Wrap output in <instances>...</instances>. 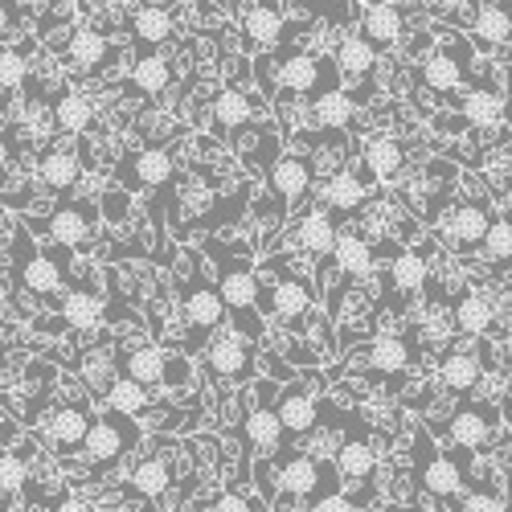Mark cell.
Wrapping results in <instances>:
<instances>
[{
  "label": "cell",
  "instance_id": "35",
  "mask_svg": "<svg viewBox=\"0 0 512 512\" xmlns=\"http://www.w3.org/2000/svg\"><path fill=\"white\" fill-rule=\"evenodd\" d=\"M422 488L435 496H455L463 488V467L451 455H431L422 459Z\"/></svg>",
  "mask_w": 512,
  "mask_h": 512
},
{
  "label": "cell",
  "instance_id": "49",
  "mask_svg": "<svg viewBox=\"0 0 512 512\" xmlns=\"http://www.w3.org/2000/svg\"><path fill=\"white\" fill-rule=\"evenodd\" d=\"M312 512H357V504H353V496H345V492H328V496H320V500L312 504Z\"/></svg>",
  "mask_w": 512,
  "mask_h": 512
},
{
  "label": "cell",
  "instance_id": "30",
  "mask_svg": "<svg viewBox=\"0 0 512 512\" xmlns=\"http://www.w3.org/2000/svg\"><path fill=\"white\" fill-rule=\"evenodd\" d=\"M377 58H381V54L369 46L361 33H349V37L336 46V58H332V62H336L340 74H349V78H369L373 66H377Z\"/></svg>",
  "mask_w": 512,
  "mask_h": 512
},
{
  "label": "cell",
  "instance_id": "52",
  "mask_svg": "<svg viewBox=\"0 0 512 512\" xmlns=\"http://www.w3.org/2000/svg\"><path fill=\"white\" fill-rule=\"evenodd\" d=\"M504 205H508V209H512V185H508V189H504Z\"/></svg>",
  "mask_w": 512,
  "mask_h": 512
},
{
  "label": "cell",
  "instance_id": "22",
  "mask_svg": "<svg viewBox=\"0 0 512 512\" xmlns=\"http://www.w3.org/2000/svg\"><path fill=\"white\" fill-rule=\"evenodd\" d=\"M312 177L316 173H312V164L304 160V152H283L275 160V168H271V193L279 201H300L308 193Z\"/></svg>",
  "mask_w": 512,
  "mask_h": 512
},
{
  "label": "cell",
  "instance_id": "32",
  "mask_svg": "<svg viewBox=\"0 0 512 512\" xmlns=\"http://www.w3.org/2000/svg\"><path fill=\"white\" fill-rule=\"evenodd\" d=\"M336 267H340V275H349V279H357V275H365L373 263H377V246L369 242V238H361V234H340V242H336Z\"/></svg>",
  "mask_w": 512,
  "mask_h": 512
},
{
  "label": "cell",
  "instance_id": "17",
  "mask_svg": "<svg viewBox=\"0 0 512 512\" xmlns=\"http://www.w3.org/2000/svg\"><path fill=\"white\" fill-rule=\"evenodd\" d=\"M406 29V9L402 5H369L361 9V37L377 54H390Z\"/></svg>",
  "mask_w": 512,
  "mask_h": 512
},
{
  "label": "cell",
  "instance_id": "43",
  "mask_svg": "<svg viewBox=\"0 0 512 512\" xmlns=\"http://www.w3.org/2000/svg\"><path fill=\"white\" fill-rule=\"evenodd\" d=\"M390 279H394V287H398V291L414 295V291H422V287H426L431 271H426V259H422L418 250H402L398 259H394V267H390Z\"/></svg>",
  "mask_w": 512,
  "mask_h": 512
},
{
  "label": "cell",
  "instance_id": "5",
  "mask_svg": "<svg viewBox=\"0 0 512 512\" xmlns=\"http://www.w3.org/2000/svg\"><path fill=\"white\" fill-rule=\"evenodd\" d=\"M46 238L50 242H58V246H82L87 250L91 242H95V209L87 205V201H66V205H58L50 218H46Z\"/></svg>",
  "mask_w": 512,
  "mask_h": 512
},
{
  "label": "cell",
  "instance_id": "7",
  "mask_svg": "<svg viewBox=\"0 0 512 512\" xmlns=\"http://www.w3.org/2000/svg\"><path fill=\"white\" fill-rule=\"evenodd\" d=\"M136 439H140V435H136L132 418L107 410V414H99L95 426H91V435H87V455L99 459V463H115V459H119L127 447H132Z\"/></svg>",
  "mask_w": 512,
  "mask_h": 512
},
{
  "label": "cell",
  "instance_id": "2",
  "mask_svg": "<svg viewBox=\"0 0 512 512\" xmlns=\"http://www.w3.org/2000/svg\"><path fill=\"white\" fill-rule=\"evenodd\" d=\"M320 304V295L308 279H295L287 271H275V283L267 279L263 287V316H275V320H287V324H300L308 320V312Z\"/></svg>",
  "mask_w": 512,
  "mask_h": 512
},
{
  "label": "cell",
  "instance_id": "26",
  "mask_svg": "<svg viewBox=\"0 0 512 512\" xmlns=\"http://www.w3.org/2000/svg\"><path fill=\"white\" fill-rule=\"evenodd\" d=\"M459 115H463L467 127H480V132H488V127H496L508 111H504V99L480 82V87H472V91L459 99Z\"/></svg>",
  "mask_w": 512,
  "mask_h": 512
},
{
  "label": "cell",
  "instance_id": "46",
  "mask_svg": "<svg viewBox=\"0 0 512 512\" xmlns=\"http://www.w3.org/2000/svg\"><path fill=\"white\" fill-rule=\"evenodd\" d=\"M25 484H29V467H25V459L13 455V451L5 447V455H0V488H5V500L21 496Z\"/></svg>",
  "mask_w": 512,
  "mask_h": 512
},
{
  "label": "cell",
  "instance_id": "6",
  "mask_svg": "<svg viewBox=\"0 0 512 512\" xmlns=\"http://www.w3.org/2000/svg\"><path fill=\"white\" fill-rule=\"evenodd\" d=\"M492 222H496V218L488 213V205L463 201V205L451 209V218H447V226H443V242L455 246V250H476V246L488 242Z\"/></svg>",
  "mask_w": 512,
  "mask_h": 512
},
{
  "label": "cell",
  "instance_id": "29",
  "mask_svg": "<svg viewBox=\"0 0 512 512\" xmlns=\"http://www.w3.org/2000/svg\"><path fill=\"white\" fill-rule=\"evenodd\" d=\"M50 111H54V127L62 136H82L95 123V103L87 95H78V91H62Z\"/></svg>",
  "mask_w": 512,
  "mask_h": 512
},
{
  "label": "cell",
  "instance_id": "44",
  "mask_svg": "<svg viewBox=\"0 0 512 512\" xmlns=\"http://www.w3.org/2000/svg\"><path fill=\"white\" fill-rule=\"evenodd\" d=\"M29 82V62L17 46H5V54H0V87H5V103L9 95H17L21 87Z\"/></svg>",
  "mask_w": 512,
  "mask_h": 512
},
{
  "label": "cell",
  "instance_id": "33",
  "mask_svg": "<svg viewBox=\"0 0 512 512\" xmlns=\"http://www.w3.org/2000/svg\"><path fill=\"white\" fill-rule=\"evenodd\" d=\"M373 467H377V451H373V443L369 439H345L336 447V472L345 476V480H365V476H373Z\"/></svg>",
  "mask_w": 512,
  "mask_h": 512
},
{
  "label": "cell",
  "instance_id": "20",
  "mask_svg": "<svg viewBox=\"0 0 512 512\" xmlns=\"http://www.w3.org/2000/svg\"><path fill=\"white\" fill-rule=\"evenodd\" d=\"M283 33H287L283 9H275V5H246V13H242V37H246L250 50H259V54L275 50L279 41H283Z\"/></svg>",
  "mask_w": 512,
  "mask_h": 512
},
{
  "label": "cell",
  "instance_id": "47",
  "mask_svg": "<svg viewBox=\"0 0 512 512\" xmlns=\"http://www.w3.org/2000/svg\"><path fill=\"white\" fill-rule=\"evenodd\" d=\"M459 512H504V500L492 496V492H472L459 504Z\"/></svg>",
  "mask_w": 512,
  "mask_h": 512
},
{
  "label": "cell",
  "instance_id": "36",
  "mask_svg": "<svg viewBox=\"0 0 512 512\" xmlns=\"http://www.w3.org/2000/svg\"><path fill=\"white\" fill-rule=\"evenodd\" d=\"M410 345H406V336H398V332H381L373 345H369V365L377 369V373H402L406 365H410Z\"/></svg>",
  "mask_w": 512,
  "mask_h": 512
},
{
  "label": "cell",
  "instance_id": "34",
  "mask_svg": "<svg viewBox=\"0 0 512 512\" xmlns=\"http://www.w3.org/2000/svg\"><path fill=\"white\" fill-rule=\"evenodd\" d=\"M254 111L259 107H250V95H242L238 87H226L218 99H213V123H218V132H242V127L254 119Z\"/></svg>",
  "mask_w": 512,
  "mask_h": 512
},
{
  "label": "cell",
  "instance_id": "40",
  "mask_svg": "<svg viewBox=\"0 0 512 512\" xmlns=\"http://www.w3.org/2000/svg\"><path fill=\"white\" fill-rule=\"evenodd\" d=\"M316 123L324 127V132H345V127L353 123L357 115V99L345 95V91H328L324 99H316Z\"/></svg>",
  "mask_w": 512,
  "mask_h": 512
},
{
  "label": "cell",
  "instance_id": "14",
  "mask_svg": "<svg viewBox=\"0 0 512 512\" xmlns=\"http://www.w3.org/2000/svg\"><path fill=\"white\" fill-rule=\"evenodd\" d=\"M279 492L283 496H328L324 492V467L312 459V455H300V451H287L279 459Z\"/></svg>",
  "mask_w": 512,
  "mask_h": 512
},
{
  "label": "cell",
  "instance_id": "45",
  "mask_svg": "<svg viewBox=\"0 0 512 512\" xmlns=\"http://www.w3.org/2000/svg\"><path fill=\"white\" fill-rule=\"evenodd\" d=\"M484 254L492 263H512V209L492 222V234L484 242Z\"/></svg>",
  "mask_w": 512,
  "mask_h": 512
},
{
  "label": "cell",
  "instance_id": "50",
  "mask_svg": "<svg viewBox=\"0 0 512 512\" xmlns=\"http://www.w3.org/2000/svg\"><path fill=\"white\" fill-rule=\"evenodd\" d=\"M50 512H91V504L82 500V496H74V492H66V496H58L54 500V508Z\"/></svg>",
  "mask_w": 512,
  "mask_h": 512
},
{
  "label": "cell",
  "instance_id": "11",
  "mask_svg": "<svg viewBox=\"0 0 512 512\" xmlns=\"http://www.w3.org/2000/svg\"><path fill=\"white\" fill-rule=\"evenodd\" d=\"M328 70V62H320V58H312V54H291L283 66H279V82L287 91H304V95H312V99H324L328 91H336V78L332 74H324Z\"/></svg>",
  "mask_w": 512,
  "mask_h": 512
},
{
  "label": "cell",
  "instance_id": "23",
  "mask_svg": "<svg viewBox=\"0 0 512 512\" xmlns=\"http://www.w3.org/2000/svg\"><path fill=\"white\" fill-rule=\"evenodd\" d=\"M365 205V177L357 168H345V173H336L332 181H324V209L336 213V218H353L361 213Z\"/></svg>",
  "mask_w": 512,
  "mask_h": 512
},
{
  "label": "cell",
  "instance_id": "4",
  "mask_svg": "<svg viewBox=\"0 0 512 512\" xmlns=\"http://www.w3.org/2000/svg\"><path fill=\"white\" fill-rule=\"evenodd\" d=\"M17 283L21 287H29L33 295H41V300H50V295L58 291V283H62V271H58V263L50 259V254H41L33 242H29V234L25 230H17Z\"/></svg>",
  "mask_w": 512,
  "mask_h": 512
},
{
  "label": "cell",
  "instance_id": "48",
  "mask_svg": "<svg viewBox=\"0 0 512 512\" xmlns=\"http://www.w3.org/2000/svg\"><path fill=\"white\" fill-rule=\"evenodd\" d=\"M213 512H254V504H250V496L246 492H222L218 500H213Z\"/></svg>",
  "mask_w": 512,
  "mask_h": 512
},
{
  "label": "cell",
  "instance_id": "16",
  "mask_svg": "<svg viewBox=\"0 0 512 512\" xmlns=\"http://www.w3.org/2000/svg\"><path fill=\"white\" fill-rule=\"evenodd\" d=\"M287 238L300 246V250L316 254V259H328V254H336L340 230H336V222H332L328 209H312V213H304V218L287 230Z\"/></svg>",
  "mask_w": 512,
  "mask_h": 512
},
{
  "label": "cell",
  "instance_id": "18",
  "mask_svg": "<svg viewBox=\"0 0 512 512\" xmlns=\"http://www.w3.org/2000/svg\"><path fill=\"white\" fill-rule=\"evenodd\" d=\"M177 29V17L168 13V5H132L127 9V33H132L136 46L160 50Z\"/></svg>",
  "mask_w": 512,
  "mask_h": 512
},
{
  "label": "cell",
  "instance_id": "53",
  "mask_svg": "<svg viewBox=\"0 0 512 512\" xmlns=\"http://www.w3.org/2000/svg\"><path fill=\"white\" fill-rule=\"evenodd\" d=\"M500 414H508V418H512V398H508V406H504V410H500Z\"/></svg>",
  "mask_w": 512,
  "mask_h": 512
},
{
  "label": "cell",
  "instance_id": "24",
  "mask_svg": "<svg viewBox=\"0 0 512 512\" xmlns=\"http://www.w3.org/2000/svg\"><path fill=\"white\" fill-rule=\"evenodd\" d=\"M467 74H472V58H463L459 50H447V46L435 50L422 66V82L431 91H455Z\"/></svg>",
  "mask_w": 512,
  "mask_h": 512
},
{
  "label": "cell",
  "instance_id": "28",
  "mask_svg": "<svg viewBox=\"0 0 512 512\" xmlns=\"http://www.w3.org/2000/svg\"><path fill=\"white\" fill-rule=\"evenodd\" d=\"M66 58L78 66V70H99L107 58H111V41H107V33H99V29H74L70 37H66Z\"/></svg>",
  "mask_w": 512,
  "mask_h": 512
},
{
  "label": "cell",
  "instance_id": "1",
  "mask_svg": "<svg viewBox=\"0 0 512 512\" xmlns=\"http://www.w3.org/2000/svg\"><path fill=\"white\" fill-rule=\"evenodd\" d=\"M218 291H222V300H226V312H234V320H238V336L259 340L263 336V316H254V304L263 300L259 275H254L246 263L222 259V267H218Z\"/></svg>",
  "mask_w": 512,
  "mask_h": 512
},
{
  "label": "cell",
  "instance_id": "27",
  "mask_svg": "<svg viewBox=\"0 0 512 512\" xmlns=\"http://www.w3.org/2000/svg\"><path fill=\"white\" fill-rule=\"evenodd\" d=\"M480 373H484L480 353H467V349L447 353L443 365H439V377H443V386H447L451 394H472V390L480 386Z\"/></svg>",
  "mask_w": 512,
  "mask_h": 512
},
{
  "label": "cell",
  "instance_id": "21",
  "mask_svg": "<svg viewBox=\"0 0 512 512\" xmlns=\"http://www.w3.org/2000/svg\"><path fill=\"white\" fill-rule=\"evenodd\" d=\"M472 37L484 54H500L512 41V5H476Z\"/></svg>",
  "mask_w": 512,
  "mask_h": 512
},
{
  "label": "cell",
  "instance_id": "15",
  "mask_svg": "<svg viewBox=\"0 0 512 512\" xmlns=\"http://www.w3.org/2000/svg\"><path fill=\"white\" fill-rule=\"evenodd\" d=\"M173 173H177V164L164 148H140L123 160V181L132 189H160L173 181Z\"/></svg>",
  "mask_w": 512,
  "mask_h": 512
},
{
  "label": "cell",
  "instance_id": "38",
  "mask_svg": "<svg viewBox=\"0 0 512 512\" xmlns=\"http://www.w3.org/2000/svg\"><path fill=\"white\" fill-rule=\"evenodd\" d=\"M496 324V308L488 295H463L455 304V328L467 332V336H484L488 328Z\"/></svg>",
  "mask_w": 512,
  "mask_h": 512
},
{
  "label": "cell",
  "instance_id": "37",
  "mask_svg": "<svg viewBox=\"0 0 512 512\" xmlns=\"http://www.w3.org/2000/svg\"><path fill=\"white\" fill-rule=\"evenodd\" d=\"M62 320H66V328L87 332V328H95L103 320V300H99L95 291L78 287V291H70L66 300H62Z\"/></svg>",
  "mask_w": 512,
  "mask_h": 512
},
{
  "label": "cell",
  "instance_id": "41",
  "mask_svg": "<svg viewBox=\"0 0 512 512\" xmlns=\"http://www.w3.org/2000/svg\"><path fill=\"white\" fill-rule=\"evenodd\" d=\"M127 484H132V492L156 500L168 492V484H173V472H168V463L164 459H140L132 467V476H127Z\"/></svg>",
  "mask_w": 512,
  "mask_h": 512
},
{
  "label": "cell",
  "instance_id": "9",
  "mask_svg": "<svg viewBox=\"0 0 512 512\" xmlns=\"http://www.w3.org/2000/svg\"><path fill=\"white\" fill-rule=\"evenodd\" d=\"M402 168H406V148L390 132H377L361 144V173H369V181L394 185L402 181Z\"/></svg>",
  "mask_w": 512,
  "mask_h": 512
},
{
  "label": "cell",
  "instance_id": "25",
  "mask_svg": "<svg viewBox=\"0 0 512 512\" xmlns=\"http://www.w3.org/2000/svg\"><path fill=\"white\" fill-rule=\"evenodd\" d=\"M37 181L46 185L50 193H70L82 181V160L66 148H50L46 156L37 160Z\"/></svg>",
  "mask_w": 512,
  "mask_h": 512
},
{
  "label": "cell",
  "instance_id": "12",
  "mask_svg": "<svg viewBox=\"0 0 512 512\" xmlns=\"http://www.w3.org/2000/svg\"><path fill=\"white\" fill-rule=\"evenodd\" d=\"M242 439H246V447H254V451L275 455L291 435H287V426H283V418H279V410H275L271 402H254V406L246 410V422H242Z\"/></svg>",
  "mask_w": 512,
  "mask_h": 512
},
{
  "label": "cell",
  "instance_id": "19",
  "mask_svg": "<svg viewBox=\"0 0 512 512\" xmlns=\"http://www.w3.org/2000/svg\"><path fill=\"white\" fill-rule=\"evenodd\" d=\"M91 426H95V418H91L87 402H66V406H58V410L50 414L46 435L54 439L58 451H78V447H87Z\"/></svg>",
  "mask_w": 512,
  "mask_h": 512
},
{
  "label": "cell",
  "instance_id": "13",
  "mask_svg": "<svg viewBox=\"0 0 512 512\" xmlns=\"http://www.w3.org/2000/svg\"><path fill=\"white\" fill-rule=\"evenodd\" d=\"M205 365H209V373H218V377H242V373L254 369V345L238 332H222V336L209 340Z\"/></svg>",
  "mask_w": 512,
  "mask_h": 512
},
{
  "label": "cell",
  "instance_id": "3",
  "mask_svg": "<svg viewBox=\"0 0 512 512\" xmlns=\"http://www.w3.org/2000/svg\"><path fill=\"white\" fill-rule=\"evenodd\" d=\"M177 287H181V304H185V316L193 328L209 332V328H222L226 320V300H222V291L213 287L205 275H193L189 267L177 271Z\"/></svg>",
  "mask_w": 512,
  "mask_h": 512
},
{
  "label": "cell",
  "instance_id": "51",
  "mask_svg": "<svg viewBox=\"0 0 512 512\" xmlns=\"http://www.w3.org/2000/svg\"><path fill=\"white\" fill-rule=\"evenodd\" d=\"M103 213H107V218H123V213H127V197L123 193L103 197Z\"/></svg>",
  "mask_w": 512,
  "mask_h": 512
},
{
  "label": "cell",
  "instance_id": "39",
  "mask_svg": "<svg viewBox=\"0 0 512 512\" xmlns=\"http://www.w3.org/2000/svg\"><path fill=\"white\" fill-rule=\"evenodd\" d=\"M132 82H136L144 95H160L168 82H173V66H168V58H164L160 50H148V54L136 58V66H132Z\"/></svg>",
  "mask_w": 512,
  "mask_h": 512
},
{
  "label": "cell",
  "instance_id": "8",
  "mask_svg": "<svg viewBox=\"0 0 512 512\" xmlns=\"http://www.w3.org/2000/svg\"><path fill=\"white\" fill-rule=\"evenodd\" d=\"M496 422H500V410L496 406H480V402H467L455 410V418L447 422V435L455 447H463L467 455H472L476 447H484L496 431Z\"/></svg>",
  "mask_w": 512,
  "mask_h": 512
},
{
  "label": "cell",
  "instance_id": "42",
  "mask_svg": "<svg viewBox=\"0 0 512 512\" xmlns=\"http://www.w3.org/2000/svg\"><path fill=\"white\" fill-rule=\"evenodd\" d=\"M103 406H107V410H115V414H127V418H132V414L148 410V390L140 386V381H132V377L123 373V377L115 381V386L107 390Z\"/></svg>",
  "mask_w": 512,
  "mask_h": 512
},
{
  "label": "cell",
  "instance_id": "31",
  "mask_svg": "<svg viewBox=\"0 0 512 512\" xmlns=\"http://www.w3.org/2000/svg\"><path fill=\"white\" fill-rule=\"evenodd\" d=\"M123 369H127V377H132V381H140L144 390L164 386V381H168V353L156 349V345H140V349H132V357H127Z\"/></svg>",
  "mask_w": 512,
  "mask_h": 512
},
{
  "label": "cell",
  "instance_id": "10",
  "mask_svg": "<svg viewBox=\"0 0 512 512\" xmlns=\"http://www.w3.org/2000/svg\"><path fill=\"white\" fill-rule=\"evenodd\" d=\"M275 410L287 426V435H308L316 431V422H320V398L304 386V381H291V386H283L275 394Z\"/></svg>",
  "mask_w": 512,
  "mask_h": 512
}]
</instances>
